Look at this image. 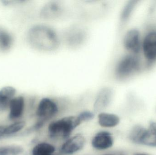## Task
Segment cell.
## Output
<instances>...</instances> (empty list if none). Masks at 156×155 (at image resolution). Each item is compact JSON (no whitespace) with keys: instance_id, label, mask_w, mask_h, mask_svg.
Wrapping results in <instances>:
<instances>
[{"instance_id":"cell-2","label":"cell","mask_w":156,"mask_h":155,"mask_svg":"<svg viewBox=\"0 0 156 155\" xmlns=\"http://www.w3.org/2000/svg\"><path fill=\"white\" fill-rule=\"evenodd\" d=\"M81 124L77 116H66L49 124L48 134L52 138L61 136L67 139L70 137L73 131Z\"/></svg>"},{"instance_id":"cell-8","label":"cell","mask_w":156,"mask_h":155,"mask_svg":"<svg viewBox=\"0 0 156 155\" xmlns=\"http://www.w3.org/2000/svg\"><path fill=\"white\" fill-rule=\"evenodd\" d=\"M85 139L82 135H76L69 137L63 144L61 152L63 154L71 155L80 151L84 147Z\"/></svg>"},{"instance_id":"cell-3","label":"cell","mask_w":156,"mask_h":155,"mask_svg":"<svg viewBox=\"0 0 156 155\" xmlns=\"http://www.w3.org/2000/svg\"><path fill=\"white\" fill-rule=\"evenodd\" d=\"M134 144L149 148H156V121L147 126L139 125L134 134Z\"/></svg>"},{"instance_id":"cell-18","label":"cell","mask_w":156,"mask_h":155,"mask_svg":"<svg viewBox=\"0 0 156 155\" xmlns=\"http://www.w3.org/2000/svg\"><path fill=\"white\" fill-rule=\"evenodd\" d=\"M26 123L23 121L16 122L8 126H5V135H9L18 133L25 126Z\"/></svg>"},{"instance_id":"cell-19","label":"cell","mask_w":156,"mask_h":155,"mask_svg":"<svg viewBox=\"0 0 156 155\" xmlns=\"http://www.w3.org/2000/svg\"><path fill=\"white\" fill-rule=\"evenodd\" d=\"M12 43L11 35L6 31L0 30V47L4 50L7 49L10 47Z\"/></svg>"},{"instance_id":"cell-5","label":"cell","mask_w":156,"mask_h":155,"mask_svg":"<svg viewBox=\"0 0 156 155\" xmlns=\"http://www.w3.org/2000/svg\"><path fill=\"white\" fill-rule=\"evenodd\" d=\"M142 44L144 56L150 66L156 62V30L147 33Z\"/></svg>"},{"instance_id":"cell-9","label":"cell","mask_w":156,"mask_h":155,"mask_svg":"<svg viewBox=\"0 0 156 155\" xmlns=\"http://www.w3.org/2000/svg\"><path fill=\"white\" fill-rule=\"evenodd\" d=\"M114 143V139L112 134L107 131H101L92 139V146L98 150H105L111 148Z\"/></svg>"},{"instance_id":"cell-16","label":"cell","mask_w":156,"mask_h":155,"mask_svg":"<svg viewBox=\"0 0 156 155\" xmlns=\"http://www.w3.org/2000/svg\"><path fill=\"white\" fill-rule=\"evenodd\" d=\"M136 3L137 1H130L125 5L120 16V19L122 23L126 22L129 20L136 6Z\"/></svg>"},{"instance_id":"cell-14","label":"cell","mask_w":156,"mask_h":155,"mask_svg":"<svg viewBox=\"0 0 156 155\" xmlns=\"http://www.w3.org/2000/svg\"><path fill=\"white\" fill-rule=\"evenodd\" d=\"M15 89L12 86H6L0 90V111H5L16 94Z\"/></svg>"},{"instance_id":"cell-10","label":"cell","mask_w":156,"mask_h":155,"mask_svg":"<svg viewBox=\"0 0 156 155\" xmlns=\"http://www.w3.org/2000/svg\"><path fill=\"white\" fill-rule=\"evenodd\" d=\"M113 96V91L110 87L103 88L98 93L94 103V110L100 112L106 108L111 103Z\"/></svg>"},{"instance_id":"cell-1","label":"cell","mask_w":156,"mask_h":155,"mask_svg":"<svg viewBox=\"0 0 156 155\" xmlns=\"http://www.w3.org/2000/svg\"><path fill=\"white\" fill-rule=\"evenodd\" d=\"M29 42L34 48L51 52L59 47V40L56 33L50 27L43 25L32 27L28 33Z\"/></svg>"},{"instance_id":"cell-15","label":"cell","mask_w":156,"mask_h":155,"mask_svg":"<svg viewBox=\"0 0 156 155\" xmlns=\"http://www.w3.org/2000/svg\"><path fill=\"white\" fill-rule=\"evenodd\" d=\"M55 151V148L53 145L47 143L37 144L32 150L33 155H51Z\"/></svg>"},{"instance_id":"cell-25","label":"cell","mask_w":156,"mask_h":155,"mask_svg":"<svg viewBox=\"0 0 156 155\" xmlns=\"http://www.w3.org/2000/svg\"></svg>"},{"instance_id":"cell-11","label":"cell","mask_w":156,"mask_h":155,"mask_svg":"<svg viewBox=\"0 0 156 155\" xmlns=\"http://www.w3.org/2000/svg\"><path fill=\"white\" fill-rule=\"evenodd\" d=\"M63 6L59 3L51 2L44 5L41 11V15L46 19H53L57 18L62 14Z\"/></svg>"},{"instance_id":"cell-17","label":"cell","mask_w":156,"mask_h":155,"mask_svg":"<svg viewBox=\"0 0 156 155\" xmlns=\"http://www.w3.org/2000/svg\"><path fill=\"white\" fill-rule=\"evenodd\" d=\"M23 152L22 147L17 145L0 147V155H19Z\"/></svg>"},{"instance_id":"cell-12","label":"cell","mask_w":156,"mask_h":155,"mask_svg":"<svg viewBox=\"0 0 156 155\" xmlns=\"http://www.w3.org/2000/svg\"><path fill=\"white\" fill-rule=\"evenodd\" d=\"M24 105V99L23 96L14 97L9 105V118L13 120L21 117L23 113Z\"/></svg>"},{"instance_id":"cell-23","label":"cell","mask_w":156,"mask_h":155,"mask_svg":"<svg viewBox=\"0 0 156 155\" xmlns=\"http://www.w3.org/2000/svg\"><path fill=\"white\" fill-rule=\"evenodd\" d=\"M133 155H150L148 154L145 153H143V152H139V153H136L134 154Z\"/></svg>"},{"instance_id":"cell-6","label":"cell","mask_w":156,"mask_h":155,"mask_svg":"<svg viewBox=\"0 0 156 155\" xmlns=\"http://www.w3.org/2000/svg\"><path fill=\"white\" fill-rule=\"evenodd\" d=\"M58 111L56 103L50 98L45 97L41 99L38 104L36 115L40 120L45 121L54 117Z\"/></svg>"},{"instance_id":"cell-24","label":"cell","mask_w":156,"mask_h":155,"mask_svg":"<svg viewBox=\"0 0 156 155\" xmlns=\"http://www.w3.org/2000/svg\"></svg>"},{"instance_id":"cell-7","label":"cell","mask_w":156,"mask_h":155,"mask_svg":"<svg viewBox=\"0 0 156 155\" xmlns=\"http://www.w3.org/2000/svg\"><path fill=\"white\" fill-rule=\"evenodd\" d=\"M123 44L125 49L131 54H138L140 52L142 45L139 31L136 29L128 31L124 37Z\"/></svg>"},{"instance_id":"cell-20","label":"cell","mask_w":156,"mask_h":155,"mask_svg":"<svg viewBox=\"0 0 156 155\" xmlns=\"http://www.w3.org/2000/svg\"><path fill=\"white\" fill-rule=\"evenodd\" d=\"M81 123L89 122L94 118L95 115L93 112L90 111H85L82 112L77 116Z\"/></svg>"},{"instance_id":"cell-4","label":"cell","mask_w":156,"mask_h":155,"mask_svg":"<svg viewBox=\"0 0 156 155\" xmlns=\"http://www.w3.org/2000/svg\"><path fill=\"white\" fill-rule=\"evenodd\" d=\"M140 68V61L137 55H126L117 64L115 76L118 80H125L138 72Z\"/></svg>"},{"instance_id":"cell-22","label":"cell","mask_w":156,"mask_h":155,"mask_svg":"<svg viewBox=\"0 0 156 155\" xmlns=\"http://www.w3.org/2000/svg\"><path fill=\"white\" fill-rule=\"evenodd\" d=\"M5 126H0V138L3 136L5 135Z\"/></svg>"},{"instance_id":"cell-13","label":"cell","mask_w":156,"mask_h":155,"mask_svg":"<svg viewBox=\"0 0 156 155\" xmlns=\"http://www.w3.org/2000/svg\"><path fill=\"white\" fill-rule=\"evenodd\" d=\"M99 125L105 128H112L119 125L121 122L120 117L117 115L112 113L101 112L98 116Z\"/></svg>"},{"instance_id":"cell-21","label":"cell","mask_w":156,"mask_h":155,"mask_svg":"<svg viewBox=\"0 0 156 155\" xmlns=\"http://www.w3.org/2000/svg\"><path fill=\"white\" fill-rule=\"evenodd\" d=\"M44 122L42 120H39L38 122H37L31 128H30L29 131L33 132V131H37L39 129H41L43 126L44 124Z\"/></svg>"},{"instance_id":"cell-26","label":"cell","mask_w":156,"mask_h":155,"mask_svg":"<svg viewBox=\"0 0 156 155\" xmlns=\"http://www.w3.org/2000/svg\"></svg>"}]
</instances>
